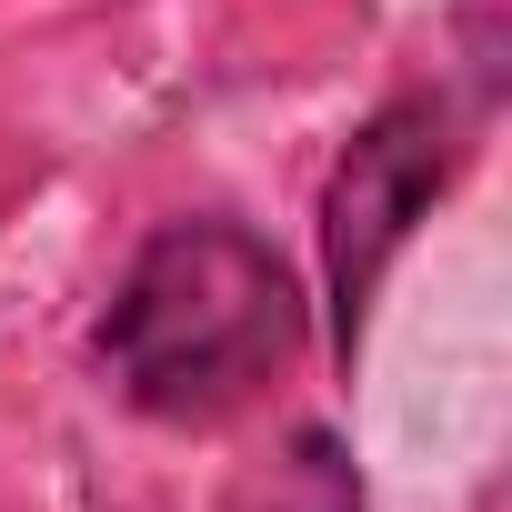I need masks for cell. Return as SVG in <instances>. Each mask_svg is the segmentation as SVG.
<instances>
[{
    "instance_id": "1",
    "label": "cell",
    "mask_w": 512,
    "mask_h": 512,
    "mask_svg": "<svg viewBox=\"0 0 512 512\" xmlns=\"http://www.w3.org/2000/svg\"><path fill=\"white\" fill-rule=\"evenodd\" d=\"M302 342H312V302L292 262L251 221H221V211L161 221L101 312L111 392L171 432H211L262 392H282Z\"/></svg>"
},
{
    "instance_id": "2",
    "label": "cell",
    "mask_w": 512,
    "mask_h": 512,
    "mask_svg": "<svg viewBox=\"0 0 512 512\" xmlns=\"http://www.w3.org/2000/svg\"><path fill=\"white\" fill-rule=\"evenodd\" d=\"M452 191V111L432 91H402L382 101L332 181H322V292H332V352L352 362L362 352V322H372V292L382 272L412 251V231L432 221V201Z\"/></svg>"
},
{
    "instance_id": "4",
    "label": "cell",
    "mask_w": 512,
    "mask_h": 512,
    "mask_svg": "<svg viewBox=\"0 0 512 512\" xmlns=\"http://www.w3.org/2000/svg\"><path fill=\"white\" fill-rule=\"evenodd\" d=\"M462 61H472V91L502 101V61H512V41H502V0H462Z\"/></svg>"
},
{
    "instance_id": "3",
    "label": "cell",
    "mask_w": 512,
    "mask_h": 512,
    "mask_svg": "<svg viewBox=\"0 0 512 512\" xmlns=\"http://www.w3.org/2000/svg\"><path fill=\"white\" fill-rule=\"evenodd\" d=\"M221 512H362V472L342 452V432L292 422L272 452H251L221 492Z\"/></svg>"
}]
</instances>
